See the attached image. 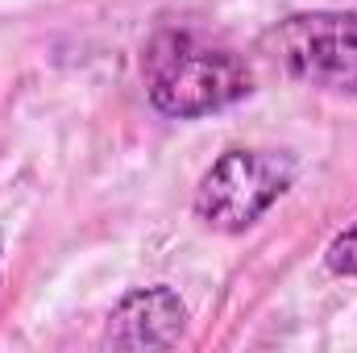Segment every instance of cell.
I'll return each mask as SVG.
<instances>
[{
    "mask_svg": "<svg viewBox=\"0 0 357 353\" xmlns=\"http://www.w3.org/2000/svg\"><path fill=\"white\" fill-rule=\"evenodd\" d=\"M142 84L162 117L195 121L245 100L254 75L229 46L191 29H158L142 50Z\"/></svg>",
    "mask_w": 357,
    "mask_h": 353,
    "instance_id": "obj_1",
    "label": "cell"
},
{
    "mask_svg": "<svg viewBox=\"0 0 357 353\" xmlns=\"http://www.w3.org/2000/svg\"><path fill=\"white\" fill-rule=\"evenodd\" d=\"M258 46L282 75L357 96V13H291L270 25Z\"/></svg>",
    "mask_w": 357,
    "mask_h": 353,
    "instance_id": "obj_2",
    "label": "cell"
},
{
    "mask_svg": "<svg viewBox=\"0 0 357 353\" xmlns=\"http://www.w3.org/2000/svg\"><path fill=\"white\" fill-rule=\"evenodd\" d=\"M295 183V158L270 150H225L195 187V216L216 233H245Z\"/></svg>",
    "mask_w": 357,
    "mask_h": 353,
    "instance_id": "obj_3",
    "label": "cell"
},
{
    "mask_svg": "<svg viewBox=\"0 0 357 353\" xmlns=\"http://www.w3.org/2000/svg\"><path fill=\"white\" fill-rule=\"evenodd\" d=\"M187 329V308L171 287H142L129 291L112 312L104 329V345L112 350H171Z\"/></svg>",
    "mask_w": 357,
    "mask_h": 353,
    "instance_id": "obj_4",
    "label": "cell"
},
{
    "mask_svg": "<svg viewBox=\"0 0 357 353\" xmlns=\"http://www.w3.org/2000/svg\"><path fill=\"white\" fill-rule=\"evenodd\" d=\"M324 262H328L333 274H349V278H357V225H349L345 233H337V237H333V246H328Z\"/></svg>",
    "mask_w": 357,
    "mask_h": 353,
    "instance_id": "obj_5",
    "label": "cell"
}]
</instances>
